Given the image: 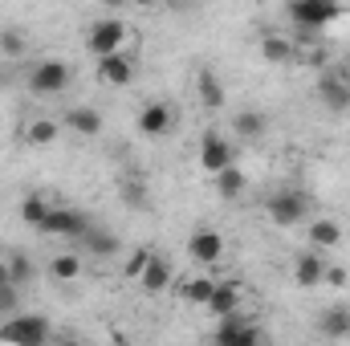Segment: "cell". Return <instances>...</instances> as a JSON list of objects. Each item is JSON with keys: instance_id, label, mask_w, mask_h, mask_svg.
<instances>
[{"instance_id": "1", "label": "cell", "mask_w": 350, "mask_h": 346, "mask_svg": "<svg viewBox=\"0 0 350 346\" xmlns=\"http://www.w3.org/2000/svg\"><path fill=\"white\" fill-rule=\"evenodd\" d=\"M265 216L277 228H297V224H306L314 216V204H310V196L301 187H281V191H273L265 200Z\"/></svg>"}, {"instance_id": "2", "label": "cell", "mask_w": 350, "mask_h": 346, "mask_svg": "<svg viewBox=\"0 0 350 346\" xmlns=\"http://www.w3.org/2000/svg\"><path fill=\"white\" fill-rule=\"evenodd\" d=\"M135 37H131V25L126 21H118V16H102V21H94L86 29V49L94 57H106V53H126V45H131Z\"/></svg>"}, {"instance_id": "3", "label": "cell", "mask_w": 350, "mask_h": 346, "mask_svg": "<svg viewBox=\"0 0 350 346\" xmlns=\"http://www.w3.org/2000/svg\"><path fill=\"white\" fill-rule=\"evenodd\" d=\"M53 338V326L45 314H8V322L0 326V343H12V346H41Z\"/></svg>"}, {"instance_id": "4", "label": "cell", "mask_w": 350, "mask_h": 346, "mask_svg": "<svg viewBox=\"0 0 350 346\" xmlns=\"http://www.w3.org/2000/svg\"><path fill=\"white\" fill-rule=\"evenodd\" d=\"M196 163H200L204 175H216V172H224L228 163H237V147H232L220 131H204L200 151H196Z\"/></svg>"}, {"instance_id": "5", "label": "cell", "mask_w": 350, "mask_h": 346, "mask_svg": "<svg viewBox=\"0 0 350 346\" xmlns=\"http://www.w3.org/2000/svg\"><path fill=\"white\" fill-rule=\"evenodd\" d=\"M29 90L37 94V98H53V94H62V90L70 86V66L66 62H57V57H45V62H37L33 70H29Z\"/></svg>"}, {"instance_id": "6", "label": "cell", "mask_w": 350, "mask_h": 346, "mask_svg": "<svg viewBox=\"0 0 350 346\" xmlns=\"http://www.w3.org/2000/svg\"><path fill=\"white\" fill-rule=\"evenodd\" d=\"M289 16L297 29H326L330 21L342 16L338 0H289Z\"/></svg>"}, {"instance_id": "7", "label": "cell", "mask_w": 350, "mask_h": 346, "mask_svg": "<svg viewBox=\"0 0 350 346\" xmlns=\"http://www.w3.org/2000/svg\"><path fill=\"white\" fill-rule=\"evenodd\" d=\"M90 228L86 212H78V208H49L45 212V220L37 224V232H45V237H66V241H82Z\"/></svg>"}, {"instance_id": "8", "label": "cell", "mask_w": 350, "mask_h": 346, "mask_svg": "<svg viewBox=\"0 0 350 346\" xmlns=\"http://www.w3.org/2000/svg\"><path fill=\"white\" fill-rule=\"evenodd\" d=\"M135 127H139V135H147V139H163V135H172V127H175L172 102H163V98L143 102L139 114H135Z\"/></svg>"}, {"instance_id": "9", "label": "cell", "mask_w": 350, "mask_h": 346, "mask_svg": "<svg viewBox=\"0 0 350 346\" xmlns=\"http://www.w3.org/2000/svg\"><path fill=\"white\" fill-rule=\"evenodd\" d=\"M212 338L220 346H257L265 334H261V326H253V322L237 310V314H224V318H220V326L212 330Z\"/></svg>"}, {"instance_id": "10", "label": "cell", "mask_w": 350, "mask_h": 346, "mask_svg": "<svg viewBox=\"0 0 350 346\" xmlns=\"http://www.w3.org/2000/svg\"><path fill=\"white\" fill-rule=\"evenodd\" d=\"M314 90H318V102H322L330 114H347L350 110V78L347 74H338V70L326 66V70L318 74V86Z\"/></svg>"}, {"instance_id": "11", "label": "cell", "mask_w": 350, "mask_h": 346, "mask_svg": "<svg viewBox=\"0 0 350 346\" xmlns=\"http://www.w3.org/2000/svg\"><path fill=\"white\" fill-rule=\"evenodd\" d=\"M224 237L216 232V228H196L191 237H187V257L196 261L200 269H212V265H220L224 261Z\"/></svg>"}, {"instance_id": "12", "label": "cell", "mask_w": 350, "mask_h": 346, "mask_svg": "<svg viewBox=\"0 0 350 346\" xmlns=\"http://www.w3.org/2000/svg\"><path fill=\"white\" fill-rule=\"evenodd\" d=\"M342 241H347V228L334 216H310L306 220V245L310 249L330 253V249H342Z\"/></svg>"}, {"instance_id": "13", "label": "cell", "mask_w": 350, "mask_h": 346, "mask_svg": "<svg viewBox=\"0 0 350 346\" xmlns=\"http://www.w3.org/2000/svg\"><path fill=\"white\" fill-rule=\"evenodd\" d=\"M94 74H98V82H102V86L126 90L131 82H135V62H131L126 53H106V57H98Z\"/></svg>"}, {"instance_id": "14", "label": "cell", "mask_w": 350, "mask_h": 346, "mask_svg": "<svg viewBox=\"0 0 350 346\" xmlns=\"http://www.w3.org/2000/svg\"><path fill=\"white\" fill-rule=\"evenodd\" d=\"M172 281H175V269H172V261L163 257V253H155V257L147 261V269H143V277L135 281L147 297H159V293H167L172 289Z\"/></svg>"}, {"instance_id": "15", "label": "cell", "mask_w": 350, "mask_h": 346, "mask_svg": "<svg viewBox=\"0 0 350 346\" xmlns=\"http://www.w3.org/2000/svg\"><path fill=\"white\" fill-rule=\"evenodd\" d=\"M326 281V257L318 249H306L293 257V285L297 289H318Z\"/></svg>"}, {"instance_id": "16", "label": "cell", "mask_w": 350, "mask_h": 346, "mask_svg": "<svg viewBox=\"0 0 350 346\" xmlns=\"http://www.w3.org/2000/svg\"><path fill=\"white\" fill-rule=\"evenodd\" d=\"M245 306V285L241 281H216V289H212V297H208V314L212 318H224V314H237Z\"/></svg>"}, {"instance_id": "17", "label": "cell", "mask_w": 350, "mask_h": 346, "mask_svg": "<svg viewBox=\"0 0 350 346\" xmlns=\"http://www.w3.org/2000/svg\"><path fill=\"white\" fill-rule=\"evenodd\" d=\"M57 139H62V122H57V118H49V114L29 118V122H25V131H21V143H25V147H53Z\"/></svg>"}, {"instance_id": "18", "label": "cell", "mask_w": 350, "mask_h": 346, "mask_svg": "<svg viewBox=\"0 0 350 346\" xmlns=\"http://www.w3.org/2000/svg\"><path fill=\"white\" fill-rule=\"evenodd\" d=\"M45 269H49V277H53L57 285H74V281L86 273V261H82L78 249H66V253H53Z\"/></svg>"}, {"instance_id": "19", "label": "cell", "mask_w": 350, "mask_h": 346, "mask_svg": "<svg viewBox=\"0 0 350 346\" xmlns=\"http://www.w3.org/2000/svg\"><path fill=\"white\" fill-rule=\"evenodd\" d=\"M212 289H216V277H212L208 269H204V273H191V277H179V297H183L187 306H208Z\"/></svg>"}, {"instance_id": "20", "label": "cell", "mask_w": 350, "mask_h": 346, "mask_svg": "<svg viewBox=\"0 0 350 346\" xmlns=\"http://www.w3.org/2000/svg\"><path fill=\"white\" fill-rule=\"evenodd\" d=\"M196 98H200V106L204 110H224V102H228V94H224V86H220V78L212 74V70H200L196 74Z\"/></svg>"}, {"instance_id": "21", "label": "cell", "mask_w": 350, "mask_h": 346, "mask_svg": "<svg viewBox=\"0 0 350 346\" xmlns=\"http://www.w3.org/2000/svg\"><path fill=\"white\" fill-rule=\"evenodd\" d=\"M265 131H269V118L261 110H237L232 114V135L241 143H257V139H265Z\"/></svg>"}, {"instance_id": "22", "label": "cell", "mask_w": 350, "mask_h": 346, "mask_svg": "<svg viewBox=\"0 0 350 346\" xmlns=\"http://www.w3.org/2000/svg\"><path fill=\"white\" fill-rule=\"evenodd\" d=\"M212 187H216V196H220V200H241V196L249 191V175L241 172L237 163H228L224 172L212 175Z\"/></svg>"}, {"instance_id": "23", "label": "cell", "mask_w": 350, "mask_h": 346, "mask_svg": "<svg viewBox=\"0 0 350 346\" xmlns=\"http://www.w3.org/2000/svg\"><path fill=\"white\" fill-rule=\"evenodd\" d=\"M66 127L74 135H82V139H98L102 135V114L94 106H70L66 110Z\"/></svg>"}, {"instance_id": "24", "label": "cell", "mask_w": 350, "mask_h": 346, "mask_svg": "<svg viewBox=\"0 0 350 346\" xmlns=\"http://www.w3.org/2000/svg\"><path fill=\"white\" fill-rule=\"evenodd\" d=\"M293 53H297V45L289 37H281V33H265L261 37V62H269V66H289Z\"/></svg>"}, {"instance_id": "25", "label": "cell", "mask_w": 350, "mask_h": 346, "mask_svg": "<svg viewBox=\"0 0 350 346\" xmlns=\"http://www.w3.org/2000/svg\"><path fill=\"white\" fill-rule=\"evenodd\" d=\"M318 330L326 338H350V306H330L318 314Z\"/></svg>"}, {"instance_id": "26", "label": "cell", "mask_w": 350, "mask_h": 346, "mask_svg": "<svg viewBox=\"0 0 350 346\" xmlns=\"http://www.w3.org/2000/svg\"><path fill=\"white\" fill-rule=\"evenodd\" d=\"M82 249L94 253V257H114V253H118V237H114V232H102V228L90 224L86 237H82Z\"/></svg>"}, {"instance_id": "27", "label": "cell", "mask_w": 350, "mask_h": 346, "mask_svg": "<svg viewBox=\"0 0 350 346\" xmlns=\"http://www.w3.org/2000/svg\"><path fill=\"white\" fill-rule=\"evenodd\" d=\"M49 208H53V204H49L41 191H33V196H25V200H21V208H16V212H21V220H25L29 228H37V224L45 220V212H49Z\"/></svg>"}, {"instance_id": "28", "label": "cell", "mask_w": 350, "mask_h": 346, "mask_svg": "<svg viewBox=\"0 0 350 346\" xmlns=\"http://www.w3.org/2000/svg\"><path fill=\"white\" fill-rule=\"evenodd\" d=\"M151 257H155V249H147V245H143V249H131L126 261H122V281H131V285H135V281L143 277V269H147V261H151Z\"/></svg>"}, {"instance_id": "29", "label": "cell", "mask_w": 350, "mask_h": 346, "mask_svg": "<svg viewBox=\"0 0 350 346\" xmlns=\"http://www.w3.org/2000/svg\"><path fill=\"white\" fill-rule=\"evenodd\" d=\"M4 261H8V277H12L21 289L37 277V265H33V257H29V253H12V257H4Z\"/></svg>"}, {"instance_id": "30", "label": "cell", "mask_w": 350, "mask_h": 346, "mask_svg": "<svg viewBox=\"0 0 350 346\" xmlns=\"http://www.w3.org/2000/svg\"><path fill=\"white\" fill-rule=\"evenodd\" d=\"M25 49H29V37L21 29H0V53L4 57H21Z\"/></svg>"}, {"instance_id": "31", "label": "cell", "mask_w": 350, "mask_h": 346, "mask_svg": "<svg viewBox=\"0 0 350 346\" xmlns=\"http://www.w3.org/2000/svg\"><path fill=\"white\" fill-rule=\"evenodd\" d=\"M21 310V285L16 281H4L0 285V314L8 318V314H16Z\"/></svg>"}, {"instance_id": "32", "label": "cell", "mask_w": 350, "mask_h": 346, "mask_svg": "<svg viewBox=\"0 0 350 346\" xmlns=\"http://www.w3.org/2000/svg\"><path fill=\"white\" fill-rule=\"evenodd\" d=\"M347 281H350V269H347V265H326V281H322V285H334V289H342Z\"/></svg>"}, {"instance_id": "33", "label": "cell", "mask_w": 350, "mask_h": 346, "mask_svg": "<svg viewBox=\"0 0 350 346\" xmlns=\"http://www.w3.org/2000/svg\"><path fill=\"white\" fill-rule=\"evenodd\" d=\"M122 196H126V204H143V200H147V191L139 187V179H126V183H122Z\"/></svg>"}, {"instance_id": "34", "label": "cell", "mask_w": 350, "mask_h": 346, "mask_svg": "<svg viewBox=\"0 0 350 346\" xmlns=\"http://www.w3.org/2000/svg\"><path fill=\"white\" fill-rule=\"evenodd\" d=\"M126 4H135V8H155L159 0H126Z\"/></svg>"}, {"instance_id": "35", "label": "cell", "mask_w": 350, "mask_h": 346, "mask_svg": "<svg viewBox=\"0 0 350 346\" xmlns=\"http://www.w3.org/2000/svg\"><path fill=\"white\" fill-rule=\"evenodd\" d=\"M98 4H102V8H110V12H114V8H122V4H126V0H98Z\"/></svg>"}, {"instance_id": "36", "label": "cell", "mask_w": 350, "mask_h": 346, "mask_svg": "<svg viewBox=\"0 0 350 346\" xmlns=\"http://www.w3.org/2000/svg\"><path fill=\"white\" fill-rule=\"evenodd\" d=\"M4 281H12V277H8V261L0 257V285H4Z\"/></svg>"}]
</instances>
